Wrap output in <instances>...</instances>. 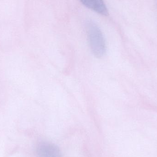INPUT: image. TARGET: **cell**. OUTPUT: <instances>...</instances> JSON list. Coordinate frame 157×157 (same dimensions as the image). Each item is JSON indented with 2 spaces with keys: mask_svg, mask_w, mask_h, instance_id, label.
<instances>
[{
  "mask_svg": "<svg viewBox=\"0 0 157 157\" xmlns=\"http://www.w3.org/2000/svg\"><path fill=\"white\" fill-rule=\"evenodd\" d=\"M86 27L92 53L98 58L102 57L106 52V46L101 30L95 22L90 20L86 22Z\"/></svg>",
  "mask_w": 157,
  "mask_h": 157,
  "instance_id": "1",
  "label": "cell"
},
{
  "mask_svg": "<svg viewBox=\"0 0 157 157\" xmlns=\"http://www.w3.org/2000/svg\"><path fill=\"white\" fill-rule=\"evenodd\" d=\"M36 151L38 157H63L59 147L49 142H42L39 144Z\"/></svg>",
  "mask_w": 157,
  "mask_h": 157,
  "instance_id": "2",
  "label": "cell"
},
{
  "mask_svg": "<svg viewBox=\"0 0 157 157\" xmlns=\"http://www.w3.org/2000/svg\"><path fill=\"white\" fill-rule=\"evenodd\" d=\"M85 6L99 14L109 15L108 8L103 0H80Z\"/></svg>",
  "mask_w": 157,
  "mask_h": 157,
  "instance_id": "3",
  "label": "cell"
}]
</instances>
